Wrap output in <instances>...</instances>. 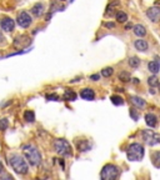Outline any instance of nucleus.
Segmentation results:
<instances>
[{"mask_svg":"<svg viewBox=\"0 0 160 180\" xmlns=\"http://www.w3.org/2000/svg\"><path fill=\"white\" fill-rule=\"evenodd\" d=\"M144 154H145V150H144V146L139 143H133L128 146V150H126V156L130 161H140L143 160L144 158Z\"/></svg>","mask_w":160,"mask_h":180,"instance_id":"1","label":"nucleus"},{"mask_svg":"<svg viewBox=\"0 0 160 180\" xmlns=\"http://www.w3.org/2000/svg\"><path fill=\"white\" fill-rule=\"evenodd\" d=\"M9 163L12 165V168L18 173V174H28L29 171V166L26 164V161L24 160V158L19 154H14L10 156Z\"/></svg>","mask_w":160,"mask_h":180,"instance_id":"2","label":"nucleus"},{"mask_svg":"<svg viewBox=\"0 0 160 180\" xmlns=\"http://www.w3.org/2000/svg\"><path fill=\"white\" fill-rule=\"evenodd\" d=\"M23 151H24L25 158L30 163V165L36 166V165H39L41 163V155H40L39 150L35 146H33V145H25L23 148Z\"/></svg>","mask_w":160,"mask_h":180,"instance_id":"3","label":"nucleus"},{"mask_svg":"<svg viewBox=\"0 0 160 180\" xmlns=\"http://www.w3.org/2000/svg\"><path fill=\"white\" fill-rule=\"evenodd\" d=\"M119 176V168L114 164H106L100 173V178L103 180H114Z\"/></svg>","mask_w":160,"mask_h":180,"instance_id":"4","label":"nucleus"},{"mask_svg":"<svg viewBox=\"0 0 160 180\" xmlns=\"http://www.w3.org/2000/svg\"><path fill=\"white\" fill-rule=\"evenodd\" d=\"M54 149L61 156H69V155H71V146L68 143V140H65V139H58V140H55Z\"/></svg>","mask_w":160,"mask_h":180,"instance_id":"5","label":"nucleus"},{"mask_svg":"<svg viewBox=\"0 0 160 180\" xmlns=\"http://www.w3.org/2000/svg\"><path fill=\"white\" fill-rule=\"evenodd\" d=\"M141 136H143L144 141L149 146H155V145L160 144V135L156 134V133H154L153 130H149V129L143 130L141 131Z\"/></svg>","mask_w":160,"mask_h":180,"instance_id":"6","label":"nucleus"},{"mask_svg":"<svg viewBox=\"0 0 160 180\" xmlns=\"http://www.w3.org/2000/svg\"><path fill=\"white\" fill-rule=\"evenodd\" d=\"M146 17H148L151 21H154V23L160 21V7L154 5V7L149 8V9L146 10Z\"/></svg>","mask_w":160,"mask_h":180,"instance_id":"7","label":"nucleus"},{"mask_svg":"<svg viewBox=\"0 0 160 180\" xmlns=\"http://www.w3.org/2000/svg\"><path fill=\"white\" fill-rule=\"evenodd\" d=\"M18 24L21 26V28H28V26H30V24H31V18H30V15L26 13V12H21L19 15H18Z\"/></svg>","mask_w":160,"mask_h":180,"instance_id":"8","label":"nucleus"},{"mask_svg":"<svg viewBox=\"0 0 160 180\" xmlns=\"http://www.w3.org/2000/svg\"><path fill=\"white\" fill-rule=\"evenodd\" d=\"M30 44V38L28 35H20L14 40V46L16 49H23Z\"/></svg>","mask_w":160,"mask_h":180,"instance_id":"9","label":"nucleus"},{"mask_svg":"<svg viewBox=\"0 0 160 180\" xmlns=\"http://www.w3.org/2000/svg\"><path fill=\"white\" fill-rule=\"evenodd\" d=\"M0 26H2V29H3L4 31L10 33V31H13V30H14L15 23H14V20H13V19H10V18H4L2 21H0Z\"/></svg>","mask_w":160,"mask_h":180,"instance_id":"10","label":"nucleus"},{"mask_svg":"<svg viewBox=\"0 0 160 180\" xmlns=\"http://www.w3.org/2000/svg\"><path fill=\"white\" fill-rule=\"evenodd\" d=\"M134 46H135V49L139 50V51H146L148 48H149V44H148V41L144 40V39H138V40L134 41Z\"/></svg>","mask_w":160,"mask_h":180,"instance_id":"11","label":"nucleus"},{"mask_svg":"<svg viewBox=\"0 0 160 180\" xmlns=\"http://www.w3.org/2000/svg\"><path fill=\"white\" fill-rule=\"evenodd\" d=\"M80 97H82L84 100H94L95 93H94L93 89H83L82 93H80Z\"/></svg>","mask_w":160,"mask_h":180,"instance_id":"12","label":"nucleus"},{"mask_svg":"<svg viewBox=\"0 0 160 180\" xmlns=\"http://www.w3.org/2000/svg\"><path fill=\"white\" fill-rule=\"evenodd\" d=\"M130 102H131V104H133L135 108H139V109H143V108H145V105H146L145 100H144L143 98H140V97H131V98H130Z\"/></svg>","mask_w":160,"mask_h":180,"instance_id":"13","label":"nucleus"},{"mask_svg":"<svg viewBox=\"0 0 160 180\" xmlns=\"http://www.w3.org/2000/svg\"><path fill=\"white\" fill-rule=\"evenodd\" d=\"M145 123H146L148 126H150V128H155V126L158 125V118H156L154 114L149 113V114L145 115Z\"/></svg>","mask_w":160,"mask_h":180,"instance_id":"14","label":"nucleus"},{"mask_svg":"<svg viewBox=\"0 0 160 180\" xmlns=\"http://www.w3.org/2000/svg\"><path fill=\"white\" fill-rule=\"evenodd\" d=\"M31 14L36 18H40L43 14H44V5L40 4V3H36L33 8H31Z\"/></svg>","mask_w":160,"mask_h":180,"instance_id":"15","label":"nucleus"},{"mask_svg":"<svg viewBox=\"0 0 160 180\" xmlns=\"http://www.w3.org/2000/svg\"><path fill=\"white\" fill-rule=\"evenodd\" d=\"M133 30H134L135 35H138L139 38H143V36H145V35H146V29H145V26H144V25H141V24L135 25V26L133 28Z\"/></svg>","mask_w":160,"mask_h":180,"instance_id":"16","label":"nucleus"},{"mask_svg":"<svg viewBox=\"0 0 160 180\" xmlns=\"http://www.w3.org/2000/svg\"><path fill=\"white\" fill-rule=\"evenodd\" d=\"M148 69H149V71L150 73H153V74H158L159 73V70H160V63L159 61H150L149 64H148Z\"/></svg>","mask_w":160,"mask_h":180,"instance_id":"17","label":"nucleus"},{"mask_svg":"<svg viewBox=\"0 0 160 180\" xmlns=\"http://www.w3.org/2000/svg\"><path fill=\"white\" fill-rule=\"evenodd\" d=\"M90 148H92V145H90V143L88 140H83V141H80L78 144V149H79V151H82V153L90 150Z\"/></svg>","mask_w":160,"mask_h":180,"instance_id":"18","label":"nucleus"},{"mask_svg":"<svg viewBox=\"0 0 160 180\" xmlns=\"http://www.w3.org/2000/svg\"><path fill=\"white\" fill-rule=\"evenodd\" d=\"M64 99L68 102H74V100H76V94L73 92V90H66L64 93Z\"/></svg>","mask_w":160,"mask_h":180,"instance_id":"19","label":"nucleus"},{"mask_svg":"<svg viewBox=\"0 0 160 180\" xmlns=\"http://www.w3.org/2000/svg\"><path fill=\"white\" fill-rule=\"evenodd\" d=\"M24 120H26L28 123H34L35 121V114L31 110H26L24 113Z\"/></svg>","mask_w":160,"mask_h":180,"instance_id":"20","label":"nucleus"},{"mask_svg":"<svg viewBox=\"0 0 160 180\" xmlns=\"http://www.w3.org/2000/svg\"><path fill=\"white\" fill-rule=\"evenodd\" d=\"M159 83H160V81H159V79H158V76H156L155 74L151 75V76L148 79V84H149L151 88H156V86L159 85Z\"/></svg>","mask_w":160,"mask_h":180,"instance_id":"21","label":"nucleus"},{"mask_svg":"<svg viewBox=\"0 0 160 180\" xmlns=\"http://www.w3.org/2000/svg\"><path fill=\"white\" fill-rule=\"evenodd\" d=\"M151 159H153V164H154L156 168H160V150H159V151H155V153L151 155Z\"/></svg>","mask_w":160,"mask_h":180,"instance_id":"22","label":"nucleus"},{"mask_svg":"<svg viewBox=\"0 0 160 180\" xmlns=\"http://www.w3.org/2000/svg\"><path fill=\"white\" fill-rule=\"evenodd\" d=\"M130 79H131V76H130V73H128V71H121L119 74V80H121L123 83L130 81Z\"/></svg>","mask_w":160,"mask_h":180,"instance_id":"23","label":"nucleus"},{"mask_svg":"<svg viewBox=\"0 0 160 180\" xmlns=\"http://www.w3.org/2000/svg\"><path fill=\"white\" fill-rule=\"evenodd\" d=\"M129 65H130L131 68H139V65H140V59H139L138 56H131V58L129 59Z\"/></svg>","mask_w":160,"mask_h":180,"instance_id":"24","label":"nucleus"},{"mask_svg":"<svg viewBox=\"0 0 160 180\" xmlns=\"http://www.w3.org/2000/svg\"><path fill=\"white\" fill-rule=\"evenodd\" d=\"M115 17H116V20H118L119 23H125V21L128 20V15H126L124 12H118Z\"/></svg>","mask_w":160,"mask_h":180,"instance_id":"25","label":"nucleus"},{"mask_svg":"<svg viewBox=\"0 0 160 180\" xmlns=\"http://www.w3.org/2000/svg\"><path fill=\"white\" fill-rule=\"evenodd\" d=\"M110 100H111V103H113L114 105H123V104H124L123 98H120L119 95H113V97L110 98Z\"/></svg>","mask_w":160,"mask_h":180,"instance_id":"26","label":"nucleus"},{"mask_svg":"<svg viewBox=\"0 0 160 180\" xmlns=\"http://www.w3.org/2000/svg\"><path fill=\"white\" fill-rule=\"evenodd\" d=\"M113 73H114V69H113V68H104V69L101 70V75H103L104 78H109V76H111Z\"/></svg>","mask_w":160,"mask_h":180,"instance_id":"27","label":"nucleus"},{"mask_svg":"<svg viewBox=\"0 0 160 180\" xmlns=\"http://www.w3.org/2000/svg\"><path fill=\"white\" fill-rule=\"evenodd\" d=\"M8 125H9V121L7 119H0V130H7L8 129Z\"/></svg>","mask_w":160,"mask_h":180,"instance_id":"28","label":"nucleus"},{"mask_svg":"<svg viewBox=\"0 0 160 180\" xmlns=\"http://www.w3.org/2000/svg\"><path fill=\"white\" fill-rule=\"evenodd\" d=\"M130 116L133 118V120H138L139 119V113L138 111H135V109H130Z\"/></svg>","mask_w":160,"mask_h":180,"instance_id":"29","label":"nucleus"},{"mask_svg":"<svg viewBox=\"0 0 160 180\" xmlns=\"http://www.w3.org/2000/svg\"><path fill=\"white\" fill-rule=\"evenodd\" d=\"M46 99H49V100H58L59 98H58V95L51 94V95H46Z\"/></svg>","mask_w":160,"mask_h":180,"instance_id":"30","label":"nucleus"},{"mask_svg":"<svg viewBox=\"0 0 160 180\" xmlns=\"http://www.w3.org/2000/svg\"><path fill=\"white\" fill-rule=\"evenodd\" d=\"M99 78H100V75H98V74H95V75H92V76H90V79H92V80H99Z\"/></svg>","mask_w":160,"mask_h":180,"instance_id":"31","label":"nucleus"},{"mask_svg":"<svg viewBox=\"0 0 160 180\" xmlns=\"http://www.w3.org/2000/svg\"><path fill=\"white\" fill-rule=\"evenodd\" d=\"M105 26H106V28H114V26H115V24H114V23H106V24H105Z\"/></svg>","mask_w":160,"mask_h":180,"instance_id":"32","label":"nucleus"},{"mask_svg":"<svg viewBox=\"0 0 160 180\" xmlns=\"http://www.w3.org/2000/svg\"><path fill=\"white\" fill-rule=\"evenodd\" d=\"M0 41H2V43H3V41H4V36H3V35H2V34H0Z\"/></svg>","mask_w":160,"mask_h":180,"instance_id":"33","label":"nucleus"},{"mask_svg":"<svg viewBox=\"0 0 160 180\" xmlns=\"http://www.w3.org/2000/svg\"><path fill=\"white\" fill-rule=\"evenodd\" d=\"M3 171V164H2V161H0V173Z\"/></svg>","mask_w":160,"mask_h":180,"instance_id":"34","label":"nucleus"},{"mask_svg":"<svg viewBox=\"0 0 160 180\" xmlns=\"http://www.w3.org/2000/svg\"><path fill=\"white\" fill-rule=\"evenodd\" d=\"M133 81H134L135 84H139V79H133Z\"/></svg>","mask_w":160,"mask_h":180,"instance_id":"35","label":"nucleus"},{"mask_svg":"<svg viewBox=\"0 0 160 180\" xmlns=\"http://www.w3.org/2000/svg\"><path fill=\"white\" fill-rule=\"evenodd\" d=\"M155 5H158V7H160V0H158V2L155 3Z\"/></svg>","mask_w":160,"mask_h":180,"instance_id":"36","label":"nucleus"},{"mask_svg":"<svg viewBox=\"0 0 160 180\" xmlns=\"http://www.w3.org/2000/svg\"><path fill=\"white\" fill-rule=\"evenodd\" d=\"M158 88H159V92H160V83H159V85H158Z\"/></svg>","mask_w":160,"mask_h":180,"instance_id":"37","label":"nucleus"},{"mask_svg":"<svg viewBox=\"0 0 160 180\" xmlns=\"http://www.w3.org/2000/svg\"><path fill=\"white\" fill-rule=\"evenodd\" d=\"M60 2H65V0H60Z\"/></svg>","mask_w":160,"mask_h":180,"instance_id":"38","label":"nucleus"},{"mask_svg":"<svg viewBox=\"0 0 160 180\" xmlns=\"http://www.w3.org/2000/svg\"><path fill=\"white\" fill-rule=\"evenodd\" d=\"M0 58H2V55H0Z\"/></svg>","mask_w":160,"mask_h":180,"instance_id":"39","label":"nucleus"}]
</instances>
